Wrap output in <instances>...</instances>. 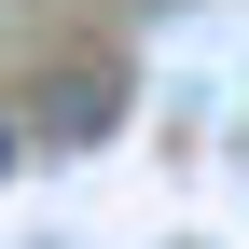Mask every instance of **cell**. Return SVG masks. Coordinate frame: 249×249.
<instances>
[{"label": "cell", "instance_id": "1", "mask_svg": "<svg viewBox=\"0 0 249 249\" xmlns=\"http://www.w3.org/2000/svg\"><path fill=\"white\" fill-rule=\"evenodd\" d=\"M42 124H55V139H97V124H111V70H97V83H55Z\"/></svg>", "mask_w": 249, "mask_h": 249}, {"label": "cell", "instance_id": "2", "mask_svg": "<svg viewBox=\"0 0 249 249\" xmlns=\"http://www.w3.org/2000/svg\"><path fill=\"white\" fill-rule=\"evenodd\" d=\"M14 152H28V139H14V124H0V166H14Z\"/></svg>", "mask_w": 249, "mask_h": 249}]
</instances>
